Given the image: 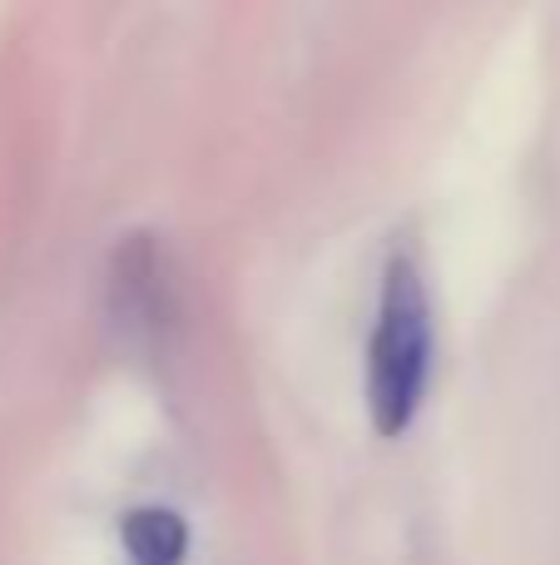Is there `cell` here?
Here are the masks:
<instances>
[{
    "mask_svg": "<svg viewBox=\"0 0 560 565\" xmlns=\"http://www.w3.org/2000/svg\"><path fill=\"white\" fill-rule=\"evenodd\" d=\"M427 372H432V308L417 268L397 258L387 268L373 348H367V412L383 437H402L412 427Z\"/></svg>",
    "mask_w": 560,
    "mask_h": 565,
    "instance_id": "cell-1",
    "label": "cell"
},
{
    "mask_svg": "<svg viewBox=\"0 0 560 565\" xmlns=\"http://www.w3.org/2000/svg\"><path fill=\"white\" fill-rule=\"evenodd\" d=\"M184 521L174 511H134L125 516V546L134 565H179L184 556Z\"/></svg>",
    "mask_w": 560,
    "mask_h": 565,
    "instance_id": "cell-2",
    "label": "cell"
}]
</instances>
